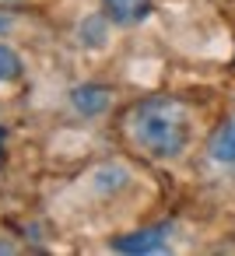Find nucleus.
<instances>
[{"mask_svg": "<svg viewBox=\"0 0 235 256\" xmlns=\"http://www.w3.org/2000/svg\"><path fill=\"white\" fill-rule=\"evenodd\" d=\"M130 140L151 158H179L190 144V109L176 98H144L126 112Z\"/></svg>", "mask_w": 235, "mask_h": 256, "instance_id": "obj_1", "label": "nucleus"}, {"mask_svg": "<svg viewBox=\"0 0 235 256\" xmlns=\"http://www.w3.org/2000/svg\"><path fill=\"white\" fill-rule=\"evenodd\" d=\"M102 8L112 25H137L151 14V0H102Z\"/></svg>", "mask_w": 235, "mask_h": 256, "instance_id": "obj_4", "label": "nucleus"}, {"mask_svg": "<svg viewBox=\"0 0 235 256\" xmlns=\"http://www.w3.org/2000/svg\"><path fill=\"white\" fill-rule=\"evenodd\" d=\"M4 158L8 154H4V130H0V165H4Z\"/></svg>", "mask_w": 235, "mask_h": 256, "instance_id": "obj_8", "label": "nucleus"}, {"mask_svg": "<svg viewBox=\"0 0 235 256\" xmlns=\"http://www.w3.org/2000/svg\"><path fill=\"white\" fill-rule=\"evenodd\" d=\"M112 249L116 252H165L168 249V228L165 224H154V228H140V232H130V235H120L112 238Z\"/></svg>", "mask_w": 235, "mask_h": 256, "instance_id": "obj_2", "label": "nucleus"}, {"mask_svg": "<svg viewBox=\"0 0 235 256\" xmlns=\"http://www.w3.org/2000/svg\"><path fill=\"white\" fill-rule=\"evenodd\" d=\"M0 4H18V0H0Z\"/></svg>", "mask_w": 235, "mask_h": 256, "instance_id": "obj_10", "label": "nucleus"}, {"mask_svg": "<svg viewBox=\"0 0 235 256\" xmlns=\"http://www.w3.org/2000/svg\"><path fill=\"white\" fill-rule=\"evenodd\" d=\"M22 56L11 50V46H4L0 42V84H8V81H18L22 78Z\"/></svg>", "mask_w": 235, "mask_h": 256, "instance_id": "obj_7", "label": "nucleus"}, {"mask_svg": "<svg viewBox=\"0 0 235 256\" xmlns=\"http://www.w3.org/2000/svg\"><path fill=\"white\" fill-rule=\"evenodd\" d=\"M8 25H11V22H8V18H0V32H4V28H8Z\"/></svg>", "mask_w": 235, "mask_h": 256, "instance_id": "obj_9", "label": "nucleus"}, {"mask_svg": "<svg viewBox=\"0 0 235 256\" xmlns=\"http://www.w3.org/2000/svg\"><path fill=\"white\" fill-rule=\"evenodd\" d=\"M109 102H112V92L106 84H78L70 92V106L81 116H98V112L109 109Z\"/></svg>", "mask_w": 235, "mask_h": 256, "instance_id": "obj_3", "label": "nucleus"}, {"mask_svg": "<svg viewBox=\"0 0 235 256\" xmlns=\"http://www.w3.org/2000/svg\"><path fill=\"white\" fill-rule=\"evenodd\" d=\"M207 151H210L214 162H221V165H235V116H232L228 123H221V126L210 134Z\"/></svg>", "mask_w": 235, "mask_h": 256, "instance_id": "obj_5", "label": "nucleus"}, {"mask_svg": "<svg viewBox=\"0 0 235 256\" xmlns=\"http://www.w3.org/2000/svg\"><path fill=\"white\" fill-rule=\"evenodd\" d=\"M106 22L109 18H88V22H81V28H78V39L84 42V46H92V50H98V46H106Z\"/></svg>", "mask_w": 235, "mask_h": 256, "instance_id": "obj_6", "label": "nucleus"}]
</instances>
